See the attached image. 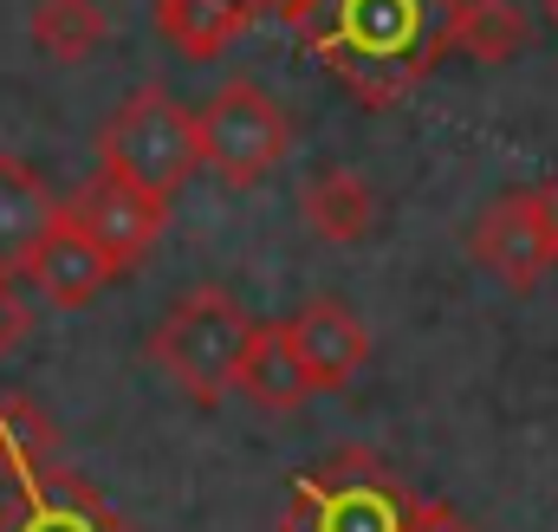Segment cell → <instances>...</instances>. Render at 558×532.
<instances>
[{"label":"cell","mask_w":558,"mask_h":532,"mask_svg":"<svg viewBox=\"0 0 558 532\" xmlns=\"http://www.w3.org/2000/svg\"><path fill=\"white\" fill-rule=\"evenodd\" d=\"M461 0H312L292 33L364 111H390L454 46Z\"/></svg>","instance_id":"1"},{"label":"cell","mask_w":558,"mask_h":532,"mask_svg":"<svg viewBox=\"0 0 558 532\" xmlns=\"http://www.w3.org/2000/svg\"><path fill=\"white\" fill-rule=\"evenodd\" d=\"M416 494L371 455V448H331L318 468L292 474L279 532H410Z\"/></svg>","instance_id":"2"},{"label":"cell","mask_w":558,"mask_h":532,"mask_svg":"<svg viewBox=\"0 0 558 532\" xmlns=\"http://www.w3.org/2000/svg\"><path fill=\"white\" fill-rule=\"evenodd\" d=\"M247 331L254 318L241 312L234 292L221 286H195L169 305V318L156 325L149 338V358L162 364V377L195 402H221L234 397V371H241V351H247Z\"/></svg>","instance_id":"3"},{"label":"cell","mask_w":558,"mask_h":532,"mask_svg":"<svg viewBox=\"0 0 558 532\" xmlns=\"http://www.w3.org/2000/svg\"><path fill=\"white\" fill-rule=\"evenodd\" d=\"M98 162L131 176L156 195H175L195 169H202V136L195 118L169 98V92H137L118 105V118L98 136Z\"/></svg>","instance_id":"4"},{"label":"cell","mask_w":558,"mask_h":532,"mask_svg":"<svg viewBox=\"0 0 558 532\" xmlns=\"http://www.w3.org/2000/svg\"><path fill=\"white\" fill-rule=\"evenodd\" d=\"M195 136H202V162L234 189L267 182L292 156V124L260 85H221L208 111L195 118Z\"/></svg>","instance_id":"5"},{"label":"cell","mask_w":558,"mask_h":532,"mask_svg":"<svg viewBox=\"0 0 558 532\" xmlns=\"http://www.w3.org/2000/svg\"><path fill=\"white\" fill-rule=\"evenodd\" d=\"M468 254L487 266L500 286L533 292V286L558 266V182H533V189L500 195V202L474 221Z\"/></svg>","instance_id":"6"},{"label":"cell","mask_w":558,"mask_h":532,"mask_svg":"<svg viewBox=\"0 0 558 532\" xmlns=\"http://www.w3.org/2000/svg\"><path fill=\"white\" fill-rule=\"evenodd\" d=\"M65 208V221H78L118 273H131L156 254V241H162V221H169V195H156V189H143L131 176H118V169H105L98 162V176L72 195V202H59Z\"/></svg>","instance_id":"7"},{"label":"cell","mask_w":558,"mask_h":532,"mask_svg":"<svg viewBox=\"0 0 558 532\" xmlns=\"http://www.w3.org/2000/svg\"><path fill=\"white\" fill-rule=\"evenodd\" d=\"M0 532H131V520L72 468H46L13 481V494L0 500Z\"/></svg>","instance_id":"8"},{"label":"cell","mask_w":558,"mask_h":532,"mask_svg":"<svg viewBox=\"0 0 558 532\" xmlns=\"http://www.w3.org/2000/svg\"><path fill=\"white\" fill-rule=\"evenodd\" d=\"M26 279H33V292H46V305L78 312V305H92V299L118 279V266H111V254H105L78 221H65V208H59V221L46 228V241H39L33 261H26Z\"/></svg>","instance_id":"9"},{"label":"cell","mask_w":558,"mask_h":532,"mask_svg":"<svg viewBox=\"0 0 558 532\" xmlns=\"http://www.w3.org/2000/svg\"><path fill=\"white\" fill-rule=\"evenodd\" d=\"M286 331H292V351H299L312 390H344L364 371V358H371V331L338 299H312L305 312L286 318Z\"/></svg>","instance_id":"10"},{"label":"cell","mask_w":558,"mask_h":532,"mask_svg":"<svg viewBox=\"0 0 558 532\" xmlns=\"http://www.w3.org/2000/svg\"><path fill=\"white\" fill-rule=\"evenodd\" d=\"M52 221H59V195L46 189V176L20 156H0V279H26V261Z\"/></svg>","instance_id":"11"},{"label":"cell","mask_w":558,"mask_h":532,"mask_svg":"<svg viewBox=\"0 0 558 532\" xmlns=\"http://www.w3.org/2000/svg\"><path fill=\"white\" fill-rule=\"evenodd\" d=\"M260 13H267V0H156V33H162L182 59L208 65V59H221L228 46H241Z\"/></svg>","instance_id":"12"},{"label":"cell","mask_w":558,"mask_h":532,"mask_svg":"<svg viewBox=\"0 0 558 532\" xmlns=\"http://www.w3.org/2000/svg\"><path fill=\"white\" fill-rule=\"evenodd\" d=\"M234 397H247L254 409H274V415L318 397L312 377H305V364H299V351H292L286 318L247 331V351H241V371H234Z\"/></svg>","instance_id":"13"},{"label":"cell","mask_w":558,"mask_h":532,"mask_svg":"<svg viewBox=\"0 0 558 532\" xmlns=\"http://www.w3.org/2000/svg\"><path fill=\"white\" fill-rule=\"evenodd\" d=\"M299 215H305V228H312L318 241L351 247V241L371 234V221H377V195H371V182H364L357 169H325V176L305 182Z\"/></svg>","instance_id":"14"},{"label":"cell","mask_w":558,"mask_h":532,"mask_svg":"<svg viewBox=\"0 0 558 532\" xmlns=\"http://www.w3.org/2000/svg\"><path fill=\"white\" fill-rule=\"evenodd\" d=\"M454 46L481 65H507L533 46V20L520 0H461L454 13Z\"/></svg>","instance_id":"15"},{"label":"cell","mask_w":558,"mask_h":532,"mask_svg":"<svg viewBox=\"0 0 558 532\" xmlns=\"http://www.w3.org/2000/svg\"><path fill=\"white\" fill-rule=\"evenodd\" d=\"M111 39V20L98 0H39L33 7V46L59 65H85Z\"/></svg>","instance_id":"16"},{"label":"cell","mask_w":558,"mask_h":532,"mask_svg":"<svg viewBox=\"0 0 558 532\" xmlns=\"http://www.w3.org/2000/svg\"><path fill=\"white\" fill-rule=\"evenodd\" d=\"M52 461H59V428L46 422V409L26 397H0V474L26 481L46 474Z\"/></svg>","instance_id":"17"},{"label":"cell","mask_w":558,"mask_h":532,"mask_svg":"<svg viewBox=\"0 0 558 532\" xmlns=\"http://www.w3.org/2000/svg\"><path fill=\"white\" fill-rule=\"evenodd\" d=\"M26 331H33V312H26V299L13 292V279H0V358H13V351L26 344Z\"/></svg>","instance_id":"18"},{"label":"cell","mask_w":558,"mask_h":532,"mask_svg":"<svg viewBox=\"0 0 558 532\" xmlns=\"http://www.w3.org/2000/svg\"><path fill=\"white\" fill-rule=\"evenodd\" d=\"M410 532H474L448 500H416V520H410Z\"/></svg>","instance_id":"19"},{"label":"cell","mask_w":558,"mask_h":532,"mask_svg":"<svg viewBox=\"0 0 558 532\" xmlns=\"http://www.w3.org/2000/svg\"><path fill=\"white\" fill-rule=\"evenodd\" d=\"M539 13H546V26L558 33V0H539Z\"/></svg>","instance_id":"20"}]
</instances>
